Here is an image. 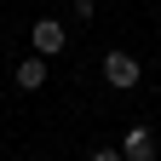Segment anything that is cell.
<instances>
[{"instance_id": "obj_1", "label": "cell", "mask_w": 161, "mask_h": 161, "mask_svg": "<svg viewBox=\"0 0 161 161\" xmlns=\"http://www.w3.org/2000/svg\"><path fill=\"white\" fill-rule=\"evenodd\" d=\"M104 80H109L115 92H132L138 80H144V69H138V58H132V52H121V46H115V52H104Z\"/></svg>"}, {"instance_id": "obj_2", "label": "cell", "mask_w": 161, "mask_h": 161, "mask_svg": "<svg viewBox=\"0 0 161 161\" xmlns=\"http://www.w3.org/2000/svg\"><path fill=\"white\" fill-rule=\"evenodd\" d=\"M29 35H35V52H40V58H58V52L69 46V29L58 23V17H35Z\"/></svg>"}, {"instance_id": "obj_3", "label": "cell", "mask_w": 161, "mask_h": 161, "mask_svg": "<svg viewBox=\"0 0 161 161\" xmlns=\"http://www.w3.org/2000/svg\"><path fill=\"white\" fill-rule=\"evenodd\" d=\"M155 127H127V138H121V155L127 161H155Z\"/></svg>"}, {"instance_id": "obj_4", "label": "cell", "mask_w": 161, "mask_h": 161, "mask_svg": "<svg viewBox=\"0 0 161 161\" xmlns=\"http://www.w3.org/2000/svg\"><path fill=\"white\" fill-rule=\"evenodd\" d=\"M12 80H17L23 92H40V86H46V58H40V52H29L23 64L12 69Z\"/></svg>"}, {"instance_id": "obj_5", "label": "cell", "mask_w": 161, "mask_h": 161, "mask_svg": "<svg viewBox=\"0 0 161 161\" xmlns=\"http://www.w3.org/2000/svg\"><path fill=\"white\" fill-rule=\"evenodd\" d=\"M86 161H127V155H121V144H98V150H92Z\"/></svg>"}, {"instance_id": "obj_6", "label": "cell", "mask_w": 161, "mask_h": 161, "mask_svg": "<svg viewBox=\"0 0 161 161\" xmlns=\"http://www.w3.org/2000/svg\"><path fill=\"white\" fill-rule=\"evenodd\" d=\"M92 12H98V0H75V17H80V23H86Z\"/></svg>"}]
</instances>
